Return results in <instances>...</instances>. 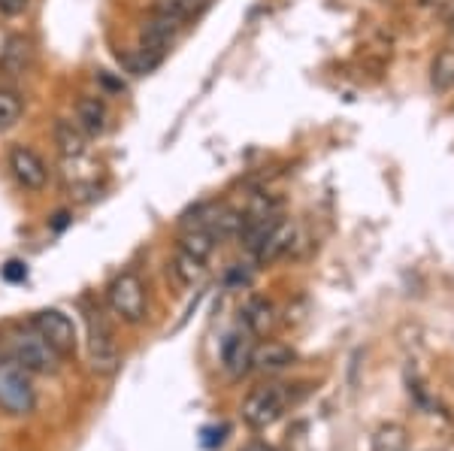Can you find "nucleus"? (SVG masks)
Here are the masks:
<instances>
[{
	"instance_id": "obj_1",
	"label": "nucleus",
	"mask_w": 454,
	"mask_h": 451,
	"mask_svg": "<svg viewBox=\"0 0 454 451\" xmlns=\"http://www.w3.org/2000/svg\"><path fill=\"white\" fill-rule=\"evenodd\" d=\"M294 406V385L263 382L243 403V421L248 431H267Z\"/></svg>"
},
{
	"instance_id": "obj_2",
	"label": "nucleus",
	"mask_w": 454,
	"mask_h": 451,
	"mask_svg": "<svg viewBox=\"0 0 454 451\" xmlns=\"http://www.w3.org/2000/svg\"><path fill=\"white\" fill-rule=\"evenodd\" d=\"M106 303L124 324H143L149 312L145 282L134 270H124L106 285Z\"/></svg>"
},
{
	"instance_id": "obj_3",
	"label": "nucleus",
	"mask_w": 454,
	"mask_h": 451,
	"mask_svg": "<svg viewBox=\"0 0 454 451\" xmlns=\"http://www.w3.org/2000/svg\"><path fill=\"white\" fill-rule=\"evenodd\" d=\"M10 358L16 363H21L31 376H49L58 369L61 354H58L55 348L40 337V330L31 324V327H19V330H12Z\"/></svg>"
},
{
	"instance_id": "obj_4",
	"label": "nucleus",
	"mask_w": 454,
	"mask_h": 451,
	"mask_svg": "<svg viewBox=\"0 0 454 451\" xmlns=\"http://www.w3.org/2000/svg\"><path fill=\"white\" fill-rule=\"evenodd\" d=\"M34 406L36 394L31 373L12 358H0V409L10 416H31Z\"/></svg>"
},
{
	"instance_id": "obj_5",
	"label": "nucleus",
	"mask_w": 454,
	"mask_h": 451,
	"mask_svg": "<svg viewBox=\"0 0 454 451\" xmlns=\"http://www.w3.org/2000/svg\"><path fill=\"white\" fill-rule=\"evenodd\" d=\"M85 322H88V358H91V369L98 376H115V369L121 367V354H119V346H115L104 312L88 309Z\"/></svg>"
},
{
	"instance_id": "obj_6",
	"label": "nucleus",
	"mask_w": 454,
	"mask_h": 451,
	"mask_svg": "<svg viewBox=\"0 0 454 451\" xmlns=\"http://www.w3.org/2000/svg\"><path fill=\"white\" fill-rule=\"evenodd\" d=\"M34 327L61 358H70L76 352V324L61 309H40L34 315Z\"/></svg>"
},
{
	"instance_id": "obj_7",
	"label": "nucleus",
	"mask_w": 454,
	"mask_h": 451,
	"mask_svg": "<svg viewBox=\"0 0 454 451\" xmlns=\"http://www.w3.org/2000/svg\"><path fill=\"white\" fill-rule=\"evenodd\" d=\"M10 170L19 185L27 188V191H43L49 182V167L27 145H12L10 149Z\"/></svg>"
},
{
	"instance_id": "obj_8",
	"label": "nucleus",
	"mask_w": 454,
	"mask_h": 451,
	"mask_svg": "<svg viewBox=\"0 0 454 451\" xmlns=\"http://www.w3.org/2000/svg\"><path fill=\"white\" fill-rule=\"evenodd\" d=\"M185 25L182 19L167 16V12H155L152 19L143 21L140 27V49H149L155 55H164V49L173 43V36L179 34V27Z\"/></svg>"
},
{
	"instance_id": "obj_9",
	"label": "nucleus",
	"mask_w": 454,
	"mask_h": 451,
	"mask_svg": "<svg viewBox=\"0 0 454 451\" xmlns=\"http://www.w3.org/2000/svg\"><path fill=\"white\" fill-rule=\"evenodd\" d=\"M294 222H288V218H276V224L270 228V234L263 237V243L254 249V260L258 264H273V260H279L282 254L291 252V243H294Z\"/></svg>"
},
{
	"instance_id": "obj_10",
	"label": "nucleus",
	"mask_w": 454,
	"mask_h": 451,
	"mask_svg": "<svg viewBox=\"0 0 454 451\" xmlns=\"http://www.w3.org/2000/svg\"><path fill=\"white\" fill-rule=\"evenodd\" d=\"M34 67V43L27 36H10L0 49V73L10 79L25 76Z\"/></svg>"
},
{
	"instance_id": "obj_11",
	"label": "nucleus",
	"mask_w": 454,
	"mask_h": 451,
	"mask_svg": "<svg viewBox=\"0 0 454 451\" xmlns=\"http://www.w3.org/2000/svg\"><path fill=\"white\" fill-rule=\"evenodd\" d=\"M252 354L254 346L248 339V333H231V337L222 343V363L231 379H243V376L252 369Z\"/></svg>"
},
{
	"instance_id": "obj_12",
	"label": "nucleus",
	"mask_w": 454,
	"mask_h": 451,
	"mask_svg": "<svg viewBox=\"0 0 454 451\" xmlns=\"http://www.w3.org/2000/svg\"><path fill=\"white\" fill-rule=\"evenodd\" d=\"M291 363H294V352L285 343H263L252 354V369H261V373H282Z\"/></svg>"
},
{
	"instance_id": "obj_13",
	"label": "nucleus",
	"mask_w": 454,
	"mask_h": 451,
	"mask_svg": "<svg viewBox=\"0 0 454 451\" xmlns=\"http://www.w3.org/2000/svg\"><path fill=\"white\" fill-rule=\"evenodd\" d=\"M243 324L248 333H254V337H267L276 324L273 303H267L263 297H252V300L243 307Z\"/></svg>"
},
{
	"instance_id": "obj_14",
	"label": "nucleus",
	"mask_w": 454,
	"mask_h": 451,
	"mask_svg": "<svg viewBox=\"0 0 454 451\" xmlns=\"http://www.w3.org/2000/svg\"><path fill=\"white\" fill-rule=\"evenodd\" d=\"M76 125L85 136H98L106 130V104L100 97H79L76 104Z\"/></svg>"
},
{
	"instance_id": "obj_15",
	"label": "nucleus",
	"mask_w": 454,
	"mask_h": 451,
	"mask_svg": "<svg viewBox=\"0 0 454 451\" xmlns=\"http://www.w3.org/2000/svg\"><path fill=\"white\" fill-rule=\"evenodd\" d=\"M179 249L194 254L197 260H203V264H207V258L212 254V249H215V237H212V230L203 228V224H188V228L182 230V237H179Z\"/></svg>"
},
{
	"instance_id": "obj_16",
	"label": "nucleus",
	"mask_w": 454,
	"mask_h": 451,
	"mask_svg": "<svg viewBox=\"0 0 454 451\" xmlns=\"http://www.w3.org/2000/svg\"><path fill=\"white\" fill-rule=\"evenodd\" d=\"M55 143L64 158H79L85 152V130L76 121H55Z\"/></svg>"
},
{
	"instance_id": "obj_17",
	"label": "nucleus",
	"mask_w": 454,
	"mask_h": 451,
	"mask_svg": "<svg viewBox=\"0 0 454 451\" xmlns=\"http://www.w3.org/2000/svg\"><path fill=\"white\" fill-rule=\"evenodd\" d=\"M170 270H173L176 279L182 282V285H194V282H200V279H203V260H197L194 254L176 249Z\"/></svg>"
},
{
	"instance_id": "obj_18",
	"label": "nucleus",
	"mask_w": 454,
	"mask_h": 451,
	"mask_svg": "<svg viewBox=\"0 0 454 451\" xmlns=\"http://www.w3.org/2000/svg\"><path fill=\"white\" fill-rule=\"evenodd\" d=\"M372 451H409L406 431L400 424H382L372 436Z\"/></svg>"
},
{
	"instance_id": "obj_19",
	"label": "nucleus",
	"mask_w": 454,
	"mask_h": 451,
	"mask_svg": "<svg viewBox=\"0 0 454 451\" xmlns=\"http://www.w3.org/2000/svg\"><path fill=\"white\" fill-rule=\"evenodd\" d=\"M121 64L128 67V73H134V76H145V73H152L160 64V55L149 52V49H137V52H124L119 55Z\"/></svg>"
},
{
	"instance_id": "obj_20",
	"label": "nucleus",
	"mask_w": 454,
	"mask_h": 451,
	"mask_svg": "<svg viewBox=\"0 0 454 451\" xmlns=\"http://www.w3.org/2000/svg\"><path fill=\"white\" fill-rule=\"evenodd\" d=\"M207 4L209 0H158V12H167V16L188 21V19H194Z\"/></svg>"
},
{
	"instance_id": "obj_21",
	"label": "nucleus",
	"mask_w": 454,
	"mask_h": 451,
	"mask_svg": "<svg viewBox=\"0 0 454 451\" xmlns=\"http://www.w3.org/2000/svg\"><path fill=\"white\" fill-rule=\"evenodd\" d=\"M19 119H21V100H19V94L0 89V130L12 128Z\"/></svg>"
},
{
	"instance_id": "obj_22",
	"label": "nucleus",
	"mask_w": 454,
	"mask_h": 451,
	"mask_svg": "<svg viewBox=\"0 0 454 451\" xmlns=\"http://www.w3.org/2000/svg\"><path fill=\"white\" fill-rule=\"evenodd\" d=\"M4 279H10V282H21V279H27V267L21 264V260H10V264L4 267Z\"/></svg>"
},
{
	"instance_id": "obj_23",
	"label": "nucleus",
	"mask_w": 454,
	"mask_h": 451,
	"mask_svg": "<svg viewBox=\"0 0 454 451\" xmlns=\"http://www.w3.org/2000/svg\"><path fill=\"white\" fill-rule=\"evenodd\" d=\"M27 4H31V0H0V12H4V16H19V12L27 10Z\"/></svg>"
},
{
	"instance_id": "obj_24",
	"label": "nucleus",
	"mask_w": 454,
	"mask_h": 451,
	"mask_svg": "<svg viewBox=\"0 0 454 451\" xmlns=\"http://www.w3.org/2000/svg\"><path fill=\"white\" fill-rule=\"evenodd\" d=\"M239 451H276V448H270L267 442H248V446L239 448Z\"/></svg>"
}]
</instances>
